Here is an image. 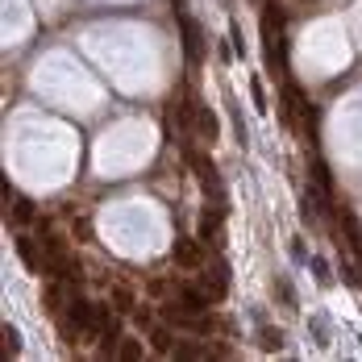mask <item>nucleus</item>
I'll return each mask as SVG.
<instances>
[{"instance_id": "nucleus-19", "label": "nucleus", "mask_w": 362, "mask_h": 362, "mask_svg": "<svg viewBox=\"0 0 362 362\" xmlns=\"http://www.w3.org/2000/svg\"><path fill=\"white\" fill-rule=\"evenodd\" d=\"M291 254H296L300 262H308V258H304V238H291Z\"/></svg>"}, {"instance_id": "nucleus-1", "label": "nucleus", "mask_w": 362, "mask_h": 362, "mask_svg": "<svg viewBox=\"0 0 362 362\" xmlns=\"http://www.w3.org/2000/svg\"><path fill=\"white\" fill-rule=\"evenodd\" d=\"M183 158H187V167L196 171V180H200V187H204V196L209 200H221L225 204V183H221V171L200 154V150H192V146H183Z\"/></svg>"}, {"instance_id": "nucleus-6", "label": "nucleus", "mask_w": 362, "mask_h": 362, "mask_svg": "<svg viewBox=\"0 0 362 362\" xmlns=\"http://www.w3.org/2000/svg\"><path fill=\"white\" fill-rule=\"evenodd\" d=\"M146 341H150V350H154V354H163V358H167V354H175V341H180V337H171V325H167V321H163V325L154 321V325L146 329Z\"/></svg>"}, {"instance_id": "nucleus-5", "label": "nucleus", "mask_w": 362, "mask_h": 362, "mask_svg": "<svg viewBox=\"0 0 362 362\" xmlns=\"http://www.w3.org/2000/svg\"><path fill=\"white\" fill-rule=\"evenodd\" d=\"M4 209H8V225H13V229L37 225V209H34V200H25V196H13V200H4Z\"/></svg>"}, {"instance_id": "nucleus-10", "label": "nucleus", "mask_w": 362, "mask_h": 362, "mask_svg": "<svg viewBox=\"0 0 362 362\" xmlns=\"http://www.w3.org/2000/svg\"><path fill=\"white\" fill-rule=\"evenodd\" d=\"M254 321H258V346H262V350H284V333H279V329H275V333H271V329H267V321H262V313H254Z\"/></svg>"}, {"instance_id": "nucleus-18", "label": "nucleus", "mask_w": 362, "mask_h": 362, "mask_svg": "<svg viewBox=\"0 0 362 362\" xmlns=\"http://www.w3.org/2000/svg\"><path fill=\"white\" fill-rule=\"evenodd\" d=\"M71 233L79 238V242H88V238H92V229H88V221H71Z\"/></svg>"}, {"instance_id": "nucleus-3", "label": "nucleus", "mask_w": 362, "mask_h": 362, "mask_svg": "<svg viewBox=\"0 0 362 362\" xmlns=\"http://www.w3.org/2000/svg\"><path fill=\"white\" fill-rule=\"evenodd\" d=\"M221 229H225V204L213 200V204H204V213H200V238H204V242L213 238L221 246Z\"/></svg>"}, {"instance_id": "nucleus-15", "label": "nucleus", "mask_w": 362, "mask_h": 362, "mask_svg": "<svg viewBox=\"0 0 362 362\" xmlns=\"http://www.w3.org/2000/svg\"><path fill=\"white\" fill-rule=\"evenodd\" d=\"M275 291H279V300H284L288 308H296V291H291V284H288V279H284V275L275 279Z\"/></svg>"}, {"instance_id": "nucleus-8", "label": "nucleus", "mask_w": 362, "mask_h": 362, "mask_svg": "<svg viewBox=\"0 0 362 362\" xmlns=\"http://www.w3.org/2000/svg\"><path fill=\"white\" fill-rule=\"evenodd\" d=\"M109 300H112V308H117V313H134V308H138V296H134L129 284H112Z\"/></svg>"}, {"instance_id": "nucleus-17", "label": "nucleus", "mask_w": 362, "mask_h": 362, "mask_svg": "<svg viewBox=\"0 0 362 362\" xmlns=\"http://www.w3.org/2000/svg\"><path fill=\"white\" fill-rule=\"evenodd\" d=\"M313 262V275L321 279V284H329V267H325V258H308Z\"/></svg>"}, {"instance_id": "nucleus-11", "label": "nucleus", "mask_w": 362, "mask_h": 362, "mask_svg": "<svg viewBox=\"0 0 362 362\" xmlns=\"http://www.w3.org/2000/svg\"><path fill=\"white\" fill-rule=\"evenodd\" d=\"M183 42H187V59L196 63V59H200V30H196L192 17H183Z\"/></svg>"}, {"instance_id": "nucleus-2", "label": "nucleus", "mask_w": 362, "mask_h": 362, "mask_svg": "<svg viewBox=\"0 0 362 362\" xmlns=\"http://www.w3.org/2000/svg\"><path fill=\"white\" fill-rule=\"evenodd\" d=\"M171 258L180 271H204L209 267V250H204V238H175Z\"/></svg>"}, {"instance_id": "nucleus-16", "label": "nucleus", "mask_w": 362, "mask_h": 362, "mask_svg": "<svg viewBox=\"0 0 362 362\" xmlns=\"http://www.w3.org/2000/svg\"><path fill=\"white\" fill-rule=\"evenodd\" d=\"M313 333H317V341H321V346H329V329H325V317H321V313L313 317Z\"/></svg>"}, {"instance_id": "nucleus-13", "label": "nucleus", "mask_w": 362, "mask_h": 362, "mask_svg": "<svg viewBox=\"0 0 362 362\" xmlns=\"http://www.w3.org/2000/svg\"><path fill=\"white\" fill-rule=\"evenodd\" d=\"M146 296H150V300H171L175 288H171L167 279H150V284H146Z\"/></svg>"}, {"instance_id": "nucleus-9", "label": "nucleus", "mask_w": 362, "mask_h": 362, "mask_svg": "<svg viewBox=\"0 0 362 362\" xmlns=\"http://www.w3.org/2000/svg\"><path fill=\"white\" fill-rule=\"evenodd\" d=\"M146 350H150V341H142V337H121L117 358L121 362H138V358H146Z\"/></svg>"}, {"instance_id": "nucleus-14", "label": "nucleus", "mask_w": 362, "mask_h": 362, "mask_svg": "<svg viewBox=\"0 0 362 362\" xmlns=\"http://www.w3.org/2000/svg\"><path fill=\"white\" fill-rule=\"evenodd\" d=\"M250 100L258 112H267V92H262V79H250Z\"/></svg>"}, {"instance_id": "nucleus-4", "label": "nucleus", "mask_w": 362, "mask_h": 362, "mask_svg": "<svg viewBox=\"0 0 362 362\" xmlns=\"http://www.w3.org/2000/svg\"><path fill=\"white\" fill-rule=\"evenodd\" d=\"M17 254H21V262H25V271H34V275H46V250H42V242L34 238H17Z\"/></svg>"}, {"instance_id": "nucleus-12", "label": "nucleus", "mask_w": 362, "mask_h": 362, "mask_svg": "<svg viewBox=\"0 0 362 362\" xmlns=\"http://www.w3.org/2000/svg\"><path fill=\"white\" fill-rule=\"evenodd\" d=\"M0 341H4V354H8V358H17V354H21V333H17L13 325H4Z\"/></svg>"}, {"instance_id": "nucleus-7", "label": "nucleus", "mask_w": 362, "mask_h": 362, "mask_svg": "<svg viewBox=\"0 0 362 362\" xmlns=\"http://www.w3.org/2000/svg\"><path fill=\"white\" fill-rule=\"evenodd\" d=\"M217 117H213V109H204V105H200V109H196V138H200V142H217Z\"/></svg>"}]
</instances>
